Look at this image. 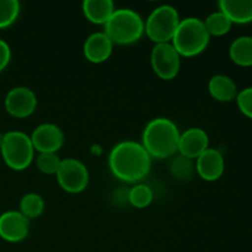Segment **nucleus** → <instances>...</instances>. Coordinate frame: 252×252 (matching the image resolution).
<instances>
[{"mask_svg":"<svg viewBox=\"0 0 252 252\" xmlns=\"http://www.w3.org/2000/svg\"><path fill=\"white\" fill-rule=\"evenodd\" d=\"M152 160L140 143L125 140L111 149L108 166L116 179L127 184H137L149 174Z\"/></svg>","mask_w":252,"mask_h":252,"instance_id":"1","label":"nucleus"},{"mask_svg":"<svg viewBox=\"0 0 252 252\" xmlns=\"http://www.w3.org/2000/svg\"><path fill=\"white\" fill-rule=\"evenodd\" d=\"M180 134L181 133L174 121L158 117L144 127L140 144L152 159H170L179 152Z\"/></svg>","mask_w":252,"mask_h":252,"instance_id":"2","label":"nucleus"},{"mask_svg":"<svg viewBox=\"0 0 252 252\" xmlns=\"http://www.w3.org/2000/svg\"><path fill=\"white\" fill-rule=\"evenodd\" d=\"M103 27L112 43L120 46L135 43L144 34V20L137 11L127 7L116 9Z\"/></svg>","mask_w":252,"mask_h":252,"instance_id":"3","label":"nucleus"},{"mask_svg":"<svg viewBox=\"0 0 252 252\" xmlns=\"http://www.w3.org/2000/svg\"><path fill=\"white\" fill-rule=\"evenodd\" d=\"M209 41L211 36L207 32L203 20L198 17H186L180 21L171 44L180 56L191 58L206 51Z\"/></svg>","mask_w":252,"mask_h":252,"instance_id":"4","label":"nucleus"},{"mask_svg":"<svg viewBox=\"0 0 252 252\" xmlns=\"http://www.w3.org/2000/svg\"><path fill=\"white\" fill-rule=\"evenodd\" d=\"M0 153L6 166L15 171L26 170L34 159V148L31 138L20 130L5 133Z\"/></svg>","mask_w":252,"mask_h":252,"instance_id":"5","label":"nucleus"},{"mask_svg":"<svg viewBox=\"0 0 252 252\" xmlns=\"http://www.w3.org/2000/svg\"><path fill=\"white\" fill-rule=\"evenodd\" d=\"M180 21L181 19L176 7L160 5L150 12L144 21V33L155 44L171 43Z\"/></svg>","mask_w":252,"mask_h":252,"instance_id":"6","label":"nucleus"},{"mask_svg":"<svg viewBox=\"0 0 252 252\" xmlns=\"http://www.w3.org/2000/svg\"><path fill=\"white\" fill-rule=\"evenodd\" d=\"M56 177L57 182L63 191L75 194L85 191L89 185L90 175L84 162L75 158H66L62 159Z\"/></svg>","mask_w":252,"mask_h":252,"instance_id":"7","label":"nucleus"},{"mask_svg":"<svg viewBox=\"0 0 252 252\" xmlns=\"http://www.w3.org/2000/svg\"><path fill=\"white\" fill-rule=\"evenodd\" d=\"M181 58L179 52L171 43H159L150 52V64L154 73L162 80H172L181 69Z\"/></svg>","mask_w":252,"mask_h":252,"instance_id":"8","label":"nucleus"},{"mask_svg":"<svg viewBox=\"0 0 252 252\" xmlns=\"http://www.w3.org/2000/svg\"><path fill=\"white\" fill-rule=\"evenodd\" d=\"M37 96L33 90L26 86L12 88L5 96V110L10 116L15 118H27L37 108Z\"/></svg>","mask_w":252,"mask_h":252,"instance_id":"9","label":"nucleus"},{"mask_svg":"<svg viewBox=\"0 0 252 252\" xmlns=\"http://www.w3.org/2000/svg\"><path fill=\"white\" fill-rule=\"evenodd\" d=\"M31 138L34 152L58 153L64 144V133L54 123H42L33 129Z\"/></svg>","mask_w":252,"mask_h":252,"instance_id":"10","label":"nucleus"},{"mask_svg":"<svg viewBox=\"0 0 252 252\" xmlns=\"http://www.w3.org/2000/svg\"><path fill=\"white\" fill-rule=\"evenodd\" d=\"M31 220L20 211H7L0 216V238L7 243H21L29 236Z\"/></svg>","mask_w":252,"mask_h":252,"instance_id":"11","label":"nucleus"},{"mask_svg":"<svg viewBox=\"0 0 252 252\" xmlns=\"http://www.w3.org/2000/svg\"><path fill=\"white\" fill-rule=\"evenodd\" d=\"M194 166H196V174L202 180L213 182L220 179L221 175L224 174L225 162L219 150L208 148L203 154L194 160Z\"/></svg>","mask_w":252,"mask_h":252,"instance_id":"12","label":"nucleus"},{"mask_svg":"<svg viewBox=\"0 0 252 252\" xmlns=\"http://www.w3.org/2000/svg\"><path fill=\"white\" fill-rule=\"evenodd\" d=\"M209 148V137L202 128L192 127L180 134L177 154L196 160Z\"/></svg>","mask_w":252,"mask_h":252,"instance_id":"13","label":"nucleus"},{"mask_svg":"<svg viewBox=\"0 0 252 252\" xmlns=\"http://www.w3.org/2000/svg\"><path fill=\"white\" fill-rule=\"evenodd\" d=\"M113 46L115 44L112 43V41L108 38L105 32H95V33H91L84 42V57L90 63H105L112 54Z\"/></svg>","mask_w":252,"mask_h":252,"instance_id":"14","label":"nucleus"},{"mask_svg":"<svg viewBox=\"0 0 252 252\" xmlns=\"http://www.w3.org/2000/svg\"><path fill=\"white\" fill-rule=\"evenodd\" d=\"M209 95L219 102H230L236 100L238 88L233 79L224 74H217L208 81Z\"/></svg>","mask_w":252,"mask_h":252,"instance_id":"15","label":"nucleus"},{"mask_svg":"<svg viewBox=\"0 0 252 252\" xmlns=\"http://www.w3.org/2000/svg\"><path fill=\"white\" fill-rule=\"evenodd\" d=\"M81 9L89 22L105 26L106 22L115 12L116 7L112 0H85Z\"/></svg>","mask_w":252,"mask_h":252,"instance_id":"16","label":"nucleus"},{"mask_svg":"<svg viewBox=\"0 0 252 252\" xmlns=\"http://www.w3.org/2000/svg\"><path fill=\"white\" fill-rule=\"evenodd\" d=\"M218 6L231 24L252 22V0H220Z\"/></svg>","mask_w":252,"mask_h":252,"instance_id":"17","label":"nucleus"},{"mask_svg":"<svg viewBox=\"0 0 252 252\" xmlns=\"http://www.w3.org/2000/svg\"><path fill=\"white\" fill-rule=\"evenodd\" d=\"M229 56L235 64L240 66L252 65V37L241 36L234 39L229 48Z\"/></svg>","mask_w":252,"mask_h":252,"instance_id":"18","label":"nucleus"},{"mask_svg":"<svg viewBox=\"0 0 252 252\" xmlns=\"http://www.w3.org/2000/svg\"><path fill=\"white\" fill-rule=\"evenodd\" d=\"M169 167L170 174L179 181H189L196 174V166H194L193 160L182 157L180 154H176L174 158H171Z\"/></svg>","mask_w":252,"mask_h":252,"instance_id":"19","label":"nucleus"},{"mask_svg":"<svg viewBox=\"0 0 252 252\" xmlns=\"http://www.w3.org/2000/svg\"><path fill=\"white\" fill-rule=\"evenodd\" d=\"M203 22L209 36L216 37L224 36V34L228 33L231 29V25H233L230 20L228 19V16L220 10L212 12L211 15L206 17V20H203Z\"/></svg>","mask_w":252,"mask_h":252,"instance_id":"20","label":"nucleus"},{"mask_svg":"<svg viewBox=\"0 0 252 252\" xmlns=\"http://www.w3.org/2000/svg\"><path fill=\"white\" fill-rule=\"evenodd\" d=\"M20 212L27 219H36L44 212V199L34 192L26 193L20 201Z\"/></svg>","mask_w":252,"mask_h":252,"instance_id":"21","label":"nucleus"},{"mask_svg":"<svg viewBox=\"0 0 252 252\" xmlns=\"http://www.w3.org/2000/svg\"><path fill=\"white\" fill-rule=\"evenodd\" d=\"M153 199H154V192L147 185L135 184L132 189H128V202L134 208H147L152 204Z\"/></svg>","mask_w":252,"mask_h":252,"instance_id":"22","label":"nucleus"},{"mask_svg":"<svg viewBox=\"0 0 252 252\" xmlns=\"http://www.w3.org/2000/svg\"><path fill=\"white\" fill-rule=\"evenodd\" d=\"M21 5L16 0H0V29L11 26L19 19Z\"/></svg>","mask_w":252,"mask_h":252,"instance_id":"23","label":"nucleus"},{"mask_svg":"<svg viewBox=\"0 0 252 252\" xmlns=\"http://www.w3.org/2000/svg\"><path fill=\"white\" fill-rule=\"evenodd\" d=\"M61 162L62 159L58 153H39L36 158L37 169L44 175H56Z\"/></svg>","mask_w":252,"mask_h":252,"instance_id":"24","label":"nucleus"},{"mask_svg":"<svg viewBox=\"0 0 252 252\" xmlns=\"http://www.w3.org/2000/svg\"><path fill=\"white\" fill-rule=\"evenodd\" d=\"M236 103L239 110L252 120V88H246L238 94L236 96Z\"/></svg>","mask_w":252,"mask_h":252,"instance_id":"25","label":"nucleus"},{"mask_svg":"<svg viewBox=\"0 0 252 252\" xmlns=\"http://www.w3.org/2000/svg\"><path fill=\"white\" fill-rule=\"evenodd\" d=\"M10 59H11V49H10V46L4 39L0 38V71H2L9 65Z\"/></svg>","mask_w":252,"mask_h":252,"instance_id":"26","label":"nucleus"},{"mask_svg":"<svg viewBox=\"0 0 252 252\" xmlns=\"http://www.w3.org/2000/svg\"><path fill=\"white\" fill-rule=\"evenodd\" d=\"M2 143H4V134L0 132V149H1V147H2Z\"/></svg>","mask_w":252,"mask_h":252,"instance_id":"27","label":"nucleus"}]
</instances>
